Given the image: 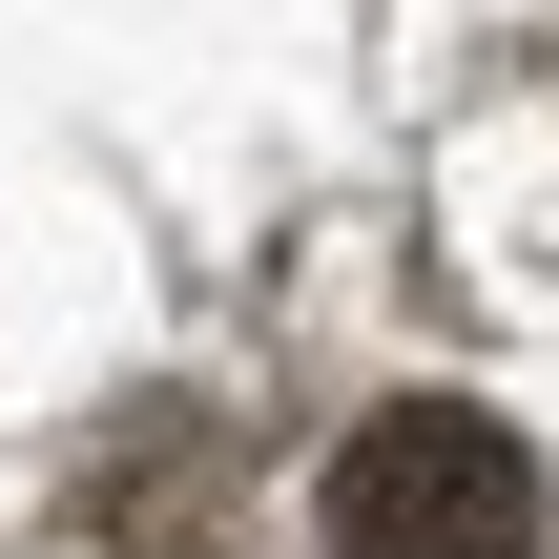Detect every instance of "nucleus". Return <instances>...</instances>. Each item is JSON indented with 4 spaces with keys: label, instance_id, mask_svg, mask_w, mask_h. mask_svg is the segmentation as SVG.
<instances>
[{
    "label": "nucleus",
    "instance_id": "obj_1",
    "mask_svg": "<svg viewBox=\"0 0 559 559\" xmlns=\"http://www.w3.org/2000/svg\"><path fill=\"white\" fill-rule=\"evenodd\" d=\"M332 559H539V456L477 394H394L332 456Z\"/></svg>",
    "mask_w": 559,
    "mask_h": 559
}]
</instances>
